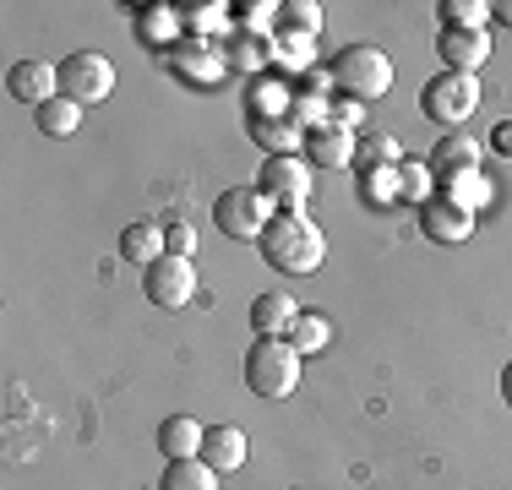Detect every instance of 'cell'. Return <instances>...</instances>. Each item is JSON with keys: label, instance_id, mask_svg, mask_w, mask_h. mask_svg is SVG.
I'll list each match as a JSON object with an SVG mask.
<instances>
[{"label": "cell", "instance_id": "17", "mask_svg": "<svg viewBox=\"0 0 512 490\" xmlns=\"http://www.w3.org/2000/svg\"><path fill=\"white\" fill-rule=\"evenodd\" d=\"M425 164H431V175L436 180H447V175H463V169H480V142L474 137H442L431 147V158H425Z\"/></svg>", "mask_w": 512, "mask_h": 490}, {"label": "cell", "instance_id": "24", "mask_svg": "<svg viewBox=\"0 0 512 490\" xmlns=\"http://www.w3.org/2000/svg\"><path fill=\"white\" fill-rule=\"evenodd\" d=\"M365 207H398V164L393 169H360Z\"/></svg>", "mask_w": 512, "mask_h": 490}, {"label": "cell", "instance_id": "13", "mask_svg": "<svg viewBox=\"0 0 512 490\" xmlns=\"http://www.w3.org/2000/svg\"><path fill=\"white\" fill-rule=\"evenodd\" d=\"M251 137L267 147V158H295V147H306V126L295 115H246Z\"/></svg>", "mask_w": 512, "mask_h": 490}, {"label": "cell", "instance_id": "21", "mask_svg": "<svg viewBox=\"0 0 512 490\" xmlns=\"http://www.w3.org/2000/svg\"><path fill=\"white\" fill-rule=\"evenodd\" d=\"M158 490H218V469H207V458H175L164 463Z\"/></svg>", "mask_w": 512, "mask_h": 490}, {"label": "cell", "instance_id": "5", "mask_svg": "<svg viewBox=\"0 0 512 490\" xmlns=\"http://www.w3.org/2000/svg\"><path fill=\"white\" fill-rule=\"evenodd\" d=\"M115 60L99 55V49H77V55L60 60V98H71V104H104L109 93H115Z\"/></svg>", "mask_w": 512, "mask_h": 490}, {"label": "cell", "instance_id": "25", "mask_svg": "<svg viewBox=\"0 0 512 490\" xmlns=\"http://www.w3.org/2000/svg\"><path fill=\"white\" fill-rule=\"evenodd\" d=\"M496 6H485V0H442L436 6V17H442V28H485V17H491Z\"/></svg>", "mask_w": 512, "mask_h": 490}, {"label": "cell", "instance_id": "28", "mask_svg": "<svg viewBox=\"0 0 512 490\" xmlns=\"http://www.w3.org/2000/svg\"><path fill=\"white\" fill-rule=\"evenodd\" d=\"M164 245H169V256H191L197 251V229L186 218H175V224H164Z\"/></svg>", "mask_w": 512, "mask_h": 490}, {"label": "cell", "instance_id": "19", "mask_svg": "<svg viewBox=\"0 0 512 490\" xmlns=\"http://www.w3.org/2000/svg\"><path fill=\"white\" fill-rule=\"evenodd\" d=\"M120 256H126L131 267H153L158 256H169L164 224H131V229H120Z\"/></svg>", "mask_w": 512, "mask_h": 490}, {"label": "cell", "instance_id": "10", "mask_svg": "<svg viewBox=\"0 0 512 490\" xmlns=\"http://www.w3.org/2000/svg\"><path fill=\"white\" fill-rule=\"evenodd\" d=\"M6 93L17 98V104L44 109L50 98H60V66H50V60H17L11 77H6Z\"/></svg>", "mask_w": 512, "mask_h": 490}, {"label": "cell", "instance_id": "20", "mask_svg": "<svg viewBox=\"0 0 512 490\" xmlns=\"http://www.w3.org/2000/svg\"><path fill=\"white\" fill-rule=\"evenodd\" d=\"M33 126H39V137L66 142V137H77V126H82V104H71V98H50L44 109H33Z\"/></svg>", "mask_w": 512, "mask_h": 490}, {"label": "cell", "instance_id": "16", "mask_svg": "<svg viewBox=\"0 0 512 490\" xmlns=\"http://www.w3.org/2000/svg\"><path fill=\"white\" fill-rule=\"evenodd\" d=\"M436 196L458 202L463 213H480V207H491V202H496V180H491V175H480V169H463V175L436 180Z\"/></svg>", "mask_w": 512, "mask_h": 490}, {"label": "cell", "instance_id": "30", "mask_svg": "<svg viewBox=\"0 0 512 490\" xmlns=\"http://www.w3.org/2000/svg\"><path fill=\"white\" fill-rule=\"evenodd\" d=\"M240 11H246V22H251V28H262V22L273 17V11H284V6H267V0H256V6H240Z\"/></svg>", "mask_w": 512, "mask_h": 490}, {"label": "cell", "instance_id": "8", "mask_svg": "<svg viewBox=\"0 0 512 490\" xmlns=\"http://www.w3.org/2000/svg\"><path fill=\"white\" fill-rule=\"evenodd\" d=\"M256 191H262L273 207H284V213H306V202H311V164H306V158H267V164L256 169Z\"/></svg>", "mask_w": 512, "mask_h": 490}, {"label": "cell", "instance_id": "11", "mask_svg": "<svg viewBox=\"0 0 512 490\" xmlns=\"http://www.w3.org/2000/svg\"><path fill=\"white\" fill-rule=\"evenodd\" d=\"M420 229L436 245H463V240L474 235V213H463V207L447 202V196H431V202L420 207Z\"/></svg>", "mask_w": 512, "mask_h": 490}, {"label": "cell", "instance_id": "29", "mask_svg": "<svg viewBox=\"0 0 512 490\" xmlns=\"http://www.w3.org/2000/svg\"><path fill=\"white\" fill-rule=\"evenodd\" d=\"M485 147H491V153H502V158H512V120H496L491 137H485Z\"/></svg>", "mask_w": 512, "mask_h": 490}, {"label": "cell", "instance_id": "4", "mask_svg": "<svg viewBox=\"0 0 512 490\" xmlns=\"http://www.w3.org/2000/svg\"><path fill=\"white\" fill-rule=\"evenodd\" d=\"M480 109V77H463V71H442L420 88V115L436 120V126H463V120Z\"/></svg>", "mask_w": 512, "mask_h": 490}, {"label": "cell", "instance_id": "1", "mask_svg": "<svg viewBox=\"0 0 512 490\" xmlns=\"http://www.w3.org/2000/svg\"><path fill=\"white\" fill-rule=\"evenodd\" d=\"M256 251H262V262L273 273H289V278H311L327 262V240L306 213H278L267 224V235L256 240Z\"/></svg>", "mask_w": 512, "mask_h": 490}, {"label": "cell", "instance_id": "2", "mask_svg": "<svg viewBox=\"0 0 512 490\" xmlns=\"http://www.w3.org/2000/svg\"><path fill=\"white\" fill-rule=\"evenodd\" d=\"M300 365H306V354H300L289 338H256L246 349V387H251V398H262V403L295 398Z\"/></svg>", "mask_w": 512, "mask_h": 490}, {"label": "cell", "instance_id": "6", "mask_svg": "<svg viewBox=\"0 0 512 490\" xmlns=\"http://www.w3.org/2000/svg\"><path fill=\"white\" fill-rule=\"evenodd\" d=\"M213 224L224 229L229 240H262L267 224H273V202L256 186H229V191H218V202H213Z\"/></svg>", "mask_w": 512, "mask_h": 490}, {"label": "cell", "instance_id": "22", "mask_svg": "<svg viewBox=\"0 0 512 490\" xmlns=\"http://www.w3.org/2000/svg\"><path fill=\"white\" fill-rule=\"evenodd\" d=\"M289 343H295L300 354H322L327 343H333V322H327V311H300V322H295V333H289Z\"/></svg>", "mask_w": 512, "mask_h": 490}, {"label": "cell", "instance_id": "3", "mask_svg": "<svg viewBox=\"0 0 512 490\" xmlns=\"http://www.w3.org/2000/svg\"><path fill=\"white\" fill-rule=\"evenodd\" d=\"M327 77L344 98L355 104H376L387 88H393V60H387L382 44H344L333 60H327Z\"/></svg>", "mask_w": 512, "mask_h": 490}, {"label": "cell", "instance_id": "31", "mask_svg": "<svg viewBox=\"0 0 512 490\" xmlns=\"http://www.w3.org/2000/svg\"><path fill=\"white\" fill-rule=\"evenodd\" d=\"M502 398L512 403V365H507V371H502Z\"/></svg>", "mask_w": 512, "mask_h": 490}, {"label": "cell", "instance_id": "27", "mask_svg": "<svg viewBox=\"0 0 512 490\" xmlns=\"http://www.w3.org/2000/svg\"><path fill=\"white\" fill-rule=\"evenodd\" d=\"M284 22H289V28H300L306 39H316V33H322V6H316V0H289Z\"/></svg>", "mask_w": 512, "mask_h": 490}, {"label": "cell", "instance_id": "7", "mask_svg": "<svg viewBox=\"0 0 512 490\" xmlns=\"http://www.w3.org/2000/svg\"><path fill=\"white\" fill-rule=\"evenodd\" d=\"M142 294L158 311H186L197 300V267H191V256H158L153 267H142Z\"/></svg>", "mask_w": 512, "mask_h": 490}, {"label": "cell", "instance_id": "26", "mask_svg": "<svg viewBox=\"0 0 512 490\" xmlns=\"http://www.w3.org/2000/svg\"><path fill=\"white\" fill-rule=\"evenodd\" d=\"M355 164L360 169H393V164H404V153H398L393 137H365L355 147Z\"/></svg>", "mask_w": 512, "mask_h": 490}, {"label": "cell", "instance_id": "18", "mask_svg": "<svg viewBox=\"0 0 512 490\" xmlns=\"http://www.w3.org/2000/svg\"><path fill=\"white\" fill-rule=\"evenodd\" d=\"M202 425L191 420V414H169L164 425H158V452H164L169 463L175 458H202Z\"/></svg>", "mask_w": 512, "mask_h": 490}, {"label": "cell", "instance_id": "15", "mask_svg": "<svg viewBox=\"0 0 512 490\" xmlns=\"http://www.w3.org/2000/svg\"><path fill=\"white\" fill-rule=\"evenodd\" d=\"M295 322H300L295 294H256V300H251L256 338H289V333H295Z\"/></svg>", "mask_w": 512, "mask_h": 490}, {"label": "cell", "instance_id": "23", "mask_svg": "<svg viewBox=\"0 0 512 490\" xmlns=\"http://www.w3.org/2000/svg\"><path fill=\"white\" fill-rule=\"evenodd\" d=\"M431 196H436V175H431V164H414V158H404V164H398V202L425 207Z\"/></svg>", "mask_w": 512, "mask_h": 490}, {"label": "cell", "instance_id": "32", "mask_svg": "<svg viewBox=\"0 0 512 490\" xmlns=\"http://www.w3.org/2000/svg\"><path fill=\"white\" fill-rule=\"evenodd\" d=\"M496 17H502L507 28H512V0H502V6H496Z\"/></svg>", "mask_w": 512, "mask_h": 490}, {"label": "cell", "instance_id": "12", "mask_svg": "<svg viewBox=\"0 0 512 490\" xmlns=\"http://www.w3.org/2000/svg\"><path fill=\"white\" fill-rule=\"evenodd\" d=\"M202 458H207V469L235 474V469H246L251 441H246V431H240V425H207V436H202Z\"/></svg>", "mask_w": 512, "mask_h": 490}, {"label": "cell", "instance_id": "14", "mask_svg": "<svg viewBox=\"0 0 512 490\" xmlns=\"http://www.w3.org/2000/svg\"><path fill=\"white\" fill-rule=\"evenodd\" d=\"M355 137H349L344 126H322V131H306V164L311 169H344V164H355Z\"/></svg>", "mask_w": 512, "mask_h": 490}, {"label": "cell", "instance_id": "9", "mask_svg": "<svg viewBox=\"0 0 512 490\" xmlns=\"http://www.w3.org/2000/svg\"><path fill=\"white\" fill-rule=\"evenodd\" d=\"M436 55L447 60V71L474 77V71L491 60V33H485V28H442V33H436Z\"/></svg>", "mask_w": 512, "mask_h": 490}]
</instances>
